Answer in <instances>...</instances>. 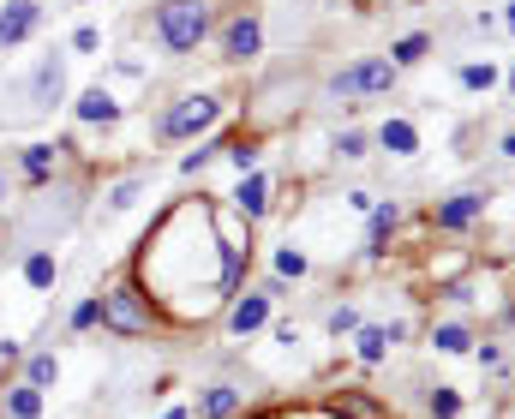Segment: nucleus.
I'll use <instances>...</instances> for the list:
<instances>
[{"instance_id":"obj_13","label":"nucleus","mask_w":515,"mask_h":419,"mask_svg":"<svg viewBox=\"0 0 515 419\" xmlns=\"http://www.w3.org/2000/svg\"><path fill=\"white\" fill-rule=\"evenodd\" d=\"M234 204H240V216H246V222H258V216L270 210V180H264V174L252 168V174L240 180V192H234Z\"/></svg>"},{"instance_id":"obj_14","label":"nucleus","mask_w":515,"mask_h":419,"mask_svg":"<svg viewBox=\"0 0 515 419\" xmlns=\"http://www.w3.org/2000/svg\"><path fill=\"white\" fill-rule=\"evenodd\" d=\"M396 222H402V210H396V204H372V228H366V252H372V258H384V252H390Z\"/></svg>"},{"instance_id":"obj_23","label":"nucleus","mask_w":515,"mask_h":419,"mask_svg":"<svg viewBox=\"0 0 515 419\" xmlns=\"http://www.w3.org/2000/svg\"><path fill=\"white\" fill-rule=\"evenodd\" d=\"M54 378H60V360H54V354H30V360H24V384H30V390H48Z\"/></svg>"},{"instance_id":"obj_8","label":"nucleus","mask_w":515,"mask_h":419,"mask_svg":"<svg viewBox=\"0 0 515 419\" xmlns=\"http://www.w3.org/2000/svg\"><path fill=\"white\" fill-rule=\"evenodd\" d=\"M60 90H66V66H60V54H48V60L30 72V108H54Z\"/></svg>"},{"instance_id":"obj_9","label":"nucleus","mask_w":515,"mask_h":419,"mask_svg":"<svg viewBox=\"0 0 515 419\" xmlns=\"http://www.w3.org/2000/svg\"><path fill=\"white\" fill-rule=\"evenodd\" d=\"M270 306H276V300H270L264 288H258V294H246V300H234V306H228V330H234V336L264 330V324H270Z\"/></svg>"},{"instance_id":"obj_16","label":"nucleus","mask_w":515,"mask_h":419,"mask_svg":"<svg viewBox=\"0 0 515 419\" xmlns=\"http://www.w3.org/2000/svg\"><path fill=\"white\" fill-rule=\"evenodd\" d=\"M54 156H60L54 144H24V150H18V174H24L30 186H42V180L54 174Z\"/></svg>"},{"instance_id":"obj_28","label":"nucleus","mask_w":515,"mask_h":419,"mask_svg":"<svg viewBox=\"0 0 515 419\" xmlns=\"http://www.w3.org/2000/svg\"><path fill=\"white\" fill-rule=\"evenodd\" d=\"M360 330V306H336L330 312V336H354Z\"/></svg>"},{"instance_id":"obj_20","label":"nucleus","mask_w":515,"mask_h":419,"mask_svg":"<svg viewBox=\"0 0 515 419\" xmlns=\"http://www.w3.org/2000/svg\"><path fill=\"white\" fill-rule=\"evenodd\" d=\"M6 419H42V390H30V384L6 390Z\"/></svg>"},{"instance_id":"obj_12","label":"nucleus","mask_w":515,"mask_h":419,"mask_svg":"<svg viewBox=\"0 0 515 419\" xmlns=\"http://www.w3.org/2000/svg\"><path fill=\"white\" fill-rule=\"evenodd\" d=\"M378 144L408 162V156H420V126H414V120H384V126H378Z\"/></svg>"},{"instance_id":"obj_3","label":"nucleus","mask_w":515,"mask_h":419,"mask_svg":"<svg viewBox=\"0 0 515 419\" xmlns=\"http://www.w3.org/2000/svg\"><path fill=\"white\" fill-rule=\"evenodd\" d=\"M324 90H330V102H348V96H390V90H396V66H390L384 54H366V60H354L348 72H336Z\"/></svg>"},{"instance_id":"obj_33","label":"nucleus","mask_w":515,"mask_h":419,"mask_svg":"<svg viewBox=\"0 0 515 419\" xmlns=\"http://www.w3.org/2000/svg\"><path fill=\"white\" fill-rule=\"evenodd\" d=\"M498 156H510V162H515V132H504V138H498Z\"/></svg>"},{"instance_id":"obj_32","label":"nucleus","mask_w":515,"mask_h":419,"mask_svg":"<svg viewBox=\"0 0 515 419\" xmlns=\"http://www.w3.org/2000/svg\"><path fill=\"white\" fill-rule=\"evenodd\" d=\"M6 192H12V168H6V156H0V204H6Z\"/></svg>"},{"instance_id":"obj_25","label":"nucleus","mask_w":515,"mask_h":419,"mask_svg":"<svg viewBox=\"0 0 515 419\" xmlns=\"http://www.w3.org/2000/svg\"><path fill=\"white\" fill-rule=\"evenodd\" d=\"M96 324H102V294H96V300H78V306H72V330H96Z\"/></svg>"},{"instance_id":"obj_29","label":"nucleus","mask_w":515,"mask_h":419,"mask_svg":"<svg viewBox=\"0 0 515 419\" xmlns=\"http://www.w3.org/2000/svg\"><path fill=\"white\" fill-rule=\"evenodd\" d=\"M72 48H78V54H96V48H102V30H96V24H78V30H72Z\"/></svg>"},{"instance_id":"obj_1","label":"nucleus","mask_w":515,"mask_h":419,"mask_svg":"<svg viewBox=\"0 0 515 419\" xmlns=\"http://www.w3.org/2000/svg\"><path fill=\"white\" fill-rule=\"evenodd\" d=\"M210 36V0H162L156 6V42L168 54H198Z\"/></svg>"},{"instance_id":"obj_5","label":"nucleus","mask_w":515,"mask_h":419,"mask_svg":"<svg viewBox=\"0 0 515 419\" xmlns=\"http://www.w3.org/2000/svg\"><path fill=\"white\" fill-rule=\"evenodd\" d=\"M486 204H492L486 192H456V198H444V204L432 210V222H438L444 234H462V228H474V222L486 216Z\"/></svg>"},{"instance_id":"obj_7","label":"nucleus","mask_w":515,"mask_h":419,"mask_svg":"<svg viewBox=\"0 0 515 419\" xmlns=\"http://www.w3.org/2000/svg\"><path fill=\"white\" fill-rule=\"evenodd\" d=\"M36 24H42V6L36 0H6L0 6V48H18Z\"/></svg>"},{"instance_id":"obj_30","label":"nucleus","mask_w":515,"mask_h":419,"mask_svg":"<svg viewBox=\"0 0 515 419\" xmlns=\"http://www.w3.org/2000/svg\"><path fill=\"white\" fill-rule=\"evenodd\" d=\"M228 162H234L240 174H252V168H258V150H252V144L240 138V144H228Z\"/></svg>"},{"instance_id":"obj_19","label":"nucleus","mask_w":515,"mask_h":419,"mask_svg":"<svg viewBox=\"0 0 515 419\" xmlns=\"http://www.w3.org/2000/svg\"><path fill=\"white\" fill-rule=\"evenodd\" d=\"M456 84H462L468 96H480V90H492V84H498V66H492V60H462Z\"/></svg>"},{"instance_id":"obj_26","label":"nucleus","mask_w":515,"mask_h":419,"mask_svg":"<svg viewBox=\"0 0 515 419\" xmlns=\"http://www.w3.org/2000/svg\"><path fill=\"white\" fill-rule=\"evenodd\" d=\"M456 414H462V396L438 384V390H432V419H456Z\"/></svg>"},{"instance_id":"obj_11","label":"nucleus","mask_w":515,"mask_h":419,"mask_svg":"<svg viewBox=\"0 0 515 419\" xmlns=\"http://www.w3.org/2000/svg\"><path fill=\"white\" fill-rule=\"evenodd\" d=\"M72 114H78L84 126H114V120H120V102H114V96L96 84V90H84V96L72 102Z\"/></svg>"},{"instance_id":"obj_21","label":"nucleus","mask_w":515,"mask_h":419,"mask_svg":"<svg viewBox=\"0 0 515 419\" xmlns=\"http://www.w3.org/2000/svg\"><path fill=\"white\" fill-rule=\"evenodd\" d=\"M336 156H342V162H366V156H372V132H360V126L336 132Z\"/></svg>"},{"instance_id":"obj_15","label":"nucleus","mask_w":515,"mask_h":419,"mask_svg":"<svg viewBox=\"0 0 515 419\" xmlns=\"http://www.w3.org/2000/svg\"><path fill=\"white\" fill-rule=\"evenodd\" d=\"M240 402H246V396H240L234 384H210V390L198 396V419H234Z\"/></svg>"},{"instance_id":"obj_27","label":"nucleus","mask_w":515,"mask_h":419,"mask_svg":"<svg viewBox=\"0 0 515 419\" xmlns=\"http://www.w3.org/2000/svg\"><path fill=\"white\" fill-rule=\"evenodd\" d=\"M276 276H294V282H300V276H306V252L282 246V252H276Z\"/></svg>"},{"instance_id":"obj_18","label":"nucleus","mask_w":515,"mask_h":419,"mask_svg":"<svg viewBox=\"0 0 515 419\" xmlns=\"http://www.w3.org/2000/svg\"><path fill=\"white\" fill-rule=\"evenodd\" d=\"M54 276H60V264H54V252H42V246H36V252L24 258V282H30L36 294H48V288H54Z\"/></svg>"},{"instance_id":"obj_10","label":"nucleus","mask_w":515,"mask_h":419,"mask_svg":"<svg viewBox=\"0 0 515 419\" xmlns=\"http://www.w3.org/2000/svg\"><path fill=\"white\" fill-rule=\"evenodd\" d=\"M354 336H360V360H366V366H378V360L408 336V324H360Z\"/></svg>"},{"instance_id":"obj_2","label":"nucleus","mask_w":515,"mask_h":419,"mask_svg":"<svg viewBox=\"0 0 515 419\" xmlns=\"http://www.w3.org/2000/svg\"><path fill=\"white\" fill-rule=\"evenodd\" d=\"M102 324H108L114 336H144V330L156 324V306H150V294L126 276V282H114V288L102 294Z\"/></svg>"},{"instance_id":"obj_34","label":"nucleus","mask_w":515,"mask_h":419,"mask_svg":"<svg viewBox=\"0 0 515 419\" xmlns=\"http://www.w3.org/2000/svg\"><path fill=\"white\" fill-rule=\"evenodd\" d=\"M0 360H24V348L18 342H0Z\"/></svg>"},{"instance_id":"obj_22","label":"nucleus","mask_w":515,"mask_h":419,"mask_svg":"<svg viewBox=\"0 0 515 419\" xmlns=\"http://www.w3.org/2000/svg\"><path fill=\"white\" fill-rule=\"evenodd\" d=\"M432 342H438V354H468V348H474V330H468V324H438Z\"/></svg>"},{"instance_id":"obj_31","label":"nucleus","mask_w":515,"mask_h":419,"mask_svg":"<svg viewBox=\"0 0 515 419\" xmlns=\"http://www.w3.org/2000/svg\"><path fill=\"white\" fill-rule=\"evenodd\" d=\"M480 366H486L492 378H504V372H510V360H504V348H498V342H486V348H480Z\"/></svg>"},{"instance_id":"obj_37","label":"nucleus","mask_w":515,"mask_h":419,"mask_svg":"<svg viewBox=\"0 0 515 419\" xmlns=\"http://www.w3.org/2000/svg\"><path fill=\"white\" fill-rule=\"evenodd\" d=\"M510 102H515V66H510Z\"/></svg>"},{"instance_id":"obj_35","label":"nucleus","mask_w":515,"mask_h":419,"mask_svg":"<svg viewBox=\"0 0 515 419\" xmlns=\"http://www.w3.org/2000/svg\"><path fill=\"white\" fill-rule=\"evenodd\" d=\"M504 30H510V36H515V0H510V12H504Z\"/></svg>"},{"instance_id":"obj_6","label":"nucleus","mask_w":515,"mask_h":419,"mask_svg":"<svg viewBox=\"0 0 515 419\" xmlns=\"http://www.w3.org/2000/svg\"><path fill=\"white\" fill-rule=\"evenodd\" d=\"M258 48H264V24L252 12H240V18L222 24V60H252Z\"/></svg>"},{"instance_id":"obj_24","label":"nucleus","mask_w":515,"mask_h":419,"mask_svg":"<svg viewBox=\"0 0 515 419\" xmlns=\"http://www.w3.org/2000/svg\"><path fill=\"white\" fill-rule=\"evenodd\" d=\"M138 192H144V174H132V180H120V186L108 192V216H120V210H132V204H138Z\"/></svg>"},{"instance_id":"obj_4","label":"nucleus","mask_w":515,"mask_h":419,"mask_svg":"<svg viewBox=\"0 0 515 419\" xmlns=\"http://www.w3.org/2000/svg\"><path fill=\"white\" fill-rule=\"evenodd\" d=\"M216 120H222V96L198 90V96H180V102L162 114V138H198V132H210Z\"/></svg>"},{"instance_id":"obj_17","label":"nucleus","mask_w":515,"mask_h":419,"mask_svg":"<svg viewBox=\"0 0 515 419\" xmlns=\"http://www.w3.org/2000/svg\"><path fill=\"white\" fill-rule=\"evenodd\" d=\"M426 54H432V36H420V30H414V36H402V42H390V54H384V60H390L396 72H402V66H420Z\"/></svg>"},{"instance_id":"obj_36","label":"nucleus","mask_w":515,"mask_h":419,"mask_svg":"<svg viewBox=\"0 0 515 419\" xmlns=\"http://www.w3.org/2000/svg\"><path fill=\"white\" fill-rule=\"evenodd\" d=\"M162 419H192V414H186V408H168V414H162Z\"/></svg>"}]
</instances>
